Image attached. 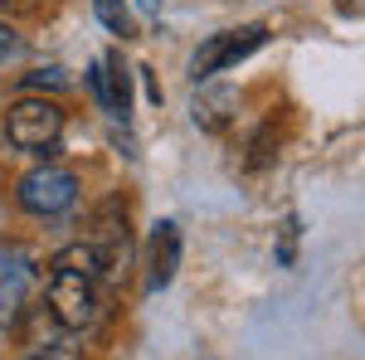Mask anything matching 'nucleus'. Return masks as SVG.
I'll use <instances>...</instances> for the list:
<instances>
[{
	"instance_id": "f257e3e1",
	"label": "nucleus",
	"mask_w": 365,
	"mask_h": 360,
	"mask_svg": "<svg viewBox=\"0 0 365 360\" xmlns=\"http://www.w3.org/2000/svg\"><path fill=\"white\" fill-rule=\"evenodd\" d=\"M44 302H49V317H54L58 331H93L103 322V292H98V282L83 273H68V268H49Z\"/></svg>"
},
{
	"instance_id": "f03ea898",
	"label": "nucleus",
	"mask_w": 365,
	"mask_h": 360,
	"mask_svg": "<svg viewBox=\"0 0 365 360\" xmlns=\"http://www.w3.org/2000/svg\"><path fill=\"white\" fill-rule=\"evenodd\" d=\"M63 137V108L54 98H20L5 112V141L29 156H49Z\"/></svg>"
},
{
	"instance_id": "7ed1b4c3",
	"label": "nucleus",
	"mask_w": 365,
	"mask_h": 360,
	"mask_svg": "<svg viewBox=\"0 0 365 360\" xmlns=\"http://www.w3.org/2000/svg\"><path fill=\"white\" fill-rule=\"evenodd\" d=\"M268 44V25H239V29H220V34H210L205 44L195 49L190 58V78L195 83H210L215 73H225L234 63H244L253 49H263Z\"/></svg>"
},
{
	"instance_id": "20e7f679",
	"label": "nucleus",
	"mask_w": 365,
	"mask_h": 360,
	"mask_svg": "<svg viewBox=\"0 0 365 360\" xmlns=\"http://www.w3.org/2000/svg\"><path fill=\"white\" fill-rule=\"evenodd\" d=\"M15 200L25 215H39V220H54L63 215L73 200H78V175L63 166H34L29 175H20L15 185Z\"/></svg>"
},
{
	"instance_id": "39448f33",
	"label": "nucleus",
	"mask_w": 365,
	"mask_h": 360,
	"mask_svg": "<svg viewBox=\"0 0 365 360\" xmlns=\"http://www.w3.org/2000/svg\"><path fill=\"white\" fill-rule=\"evenodd\" d=\"M88 83H93V93H98V103L113 112V117H132V73L117 63L113 54L93 58V68H88Z\"/></svg>"
},
{
	"instance_id": "423d86ee",
	"label": "nucleus",
	"mask_w": 365,
	"mask_h": 360,
	"mask_svg": "<svg viewBox=\"0 0 365 360\" xmlns=\"http://www.w3.org/2000/svg\"><path fill=\"white\" fill-rule=\"evenodd\" d=\"M175 268H180V229L170 220H161L151 229V244H146V287H151V292L170 287Z\"/></svg>"
},
{
	"instance_id": "0eeeda50",
	"label": "nucleus",
	"mask_w": 365,
	"mask_h": 360,
	"mask_svg": "<svg viewBox=\"0 0 365 360\" xmlns=\"http://www.w3.org/2000/svg\"><path fill=\"white\" fill-rule=\"evenodd\" d=\"M234 108H239L234 88H205L195 98V108H190V117H195L200 132H225L229 122H234Z\"/></svg>"
},
{
	"instance_id": "6e6552de",
	"label": "nucleus",
	"mask_w": 365,
	"mask_h": 360,
	"mask_svg": "<svg viewBox=\"0 0 365 360\" xmlns=\"http://www.w3.org/2000/svg\"><path fill=\"white\" fill-rule=\"evenodd\" d=\"M93 15H98V25L117 34V39H132L137 34V15H132V5L127 0H93Z\"/></svg>"
},
{
	"instance_id": "1a4fd4ad",
	"label": "nucleus",
	"mask_w": 365,
	"mask_h": 360,
	"mask_svg": "<svg viewBox=\"0 0 365 360\" xmlns=\"http://www.w3.org/2000/svg\"><path fill=\"white\" fill-rule=\"evenodd\" d=\"M273 161H278V127H273V122H263V127L253 132V141H249L244 166H249V170H263V166H273Z\"/></svg>"
},
{
	"instance_id": "9d476101",
	"label": "nucleus",
	"mask_w": 365,
	"mask_h": 360,
	"mask_svg": "<svg viewBox=\"0 0 365 360\" xmlns=\"http://www.w3.org/2000/svg\"><path fill=\"white\" fill-rule=\"evenodd\" d=\"M68 83H73V78H68L58 63H49V68H29V73H25V88H29V93H44V88H49V93H63Z\"/></svg>"
},
{
	"instance_id": "9b49d317",
	"label": "nucleus",
	"mask_w": 365,
	"mask_h": 360,
	"mask_svg": "<svg viewBox=\"0 0 365 360\" xmlns=\"http://www.w3.org/2000/svg\"><path fill=\"white\" fill-rule=\"evenodd\" d=\"M15 312H20V282H5L0 287V331L15 322Z\"/></svg>"
},
{
	"instance_id": "f8f14e48",
	"label": "nucleus",
	"mask_w": 365,
	"mask_h": 360,
	"mask_svg": "<svg viewBox=\"0 0 365 360\" xmlns=\"http://www.w3.org/2000/svg\"><path fill=\"white\" fill-rule=\"evenodd\" d=\"M297 215H287V224H282V244H278V263H292V253H297Z\"/></svg>"
},
{
	"instance_id": "ddd939ff",
	"label": "nucleus",
	"mask_w": 365,
	"mask_h": 360,
	"mask_svg": "<svg viewBox=\"0 0 365 360\" xmlns=\"http://www.w3.org/2000/svg\"><path fill=\"white\" fill-rule=\"evenodd\" d=\"M25 360H73V351H63L54 341H34V351H29Z\"/></svg>"
},
{
	"instance_id": "4468645a",
	"label": "nucleus",
	"mask_w": 365,
	"mask_h": 360,
	"mask_svg": "<svg viewBox=\"0 0 365 360\" xmlns=\"http://www.w3.org/2000/svg\"><path fill=\"white\" fill-rule=\"evenodd\" d=\"M15 49H20V34H15V29H10L5 20H0V58H10Z\"/></svg>"
},
{
	"instance_id": "2eb2a0df",
	"label": "nucleus",
	"mask_w": 365,
	"mask_h": 360,
	"mask_svg": "<svg viewBox=\"0 0 365 360\" xmlns=\"http://www.w3.org/2000/svg\"><path fill=\"white\" fill-rule=\"evenodd\" d=\"M0 10L5 15H29V10H39V0H0Z\"/></svg>"
},
{
	"instance_id": "dca6fc26",
	"label": "nucleus",
	"mask_w": 365,
	"mask_h": 360,
	"mask_svg": "<svg viewBox=\"0 0 365 360\" xmlns=\"http://www.w3.org/2000/svg\"><path fill=\"white\" fill-rule=\"evenodd\" d=\"M341 15H351V20H365V0H336Z\"/></svg>"
},
{
	"instance_id": "f3484780",
	"label": "nucleus",
	"mask_w": 365,
	"mask_h": 360,
	"mask_svg": "<svg viewBox=\"0 0 365 360\" xmlns=\"http://www.w3.org/2000/svg\"><path fill=\"white\" fill-rule=\"evenodd\" d=\"M141 78H146V93H151V103H161V83H156V78H151V68H137Z\"/></svg>"
},
{
	"instance_id": "a211bd4d",
	"label": "nucleus",
	"mask_w": 365,
	"mask_h": 360,
	"mask_svg": "<svg viewBox=\"0 0 365 360\" xmlns=\"http://www.w3.org/2000/svg\"><path fill=\"white\" fill-rule=\"evenodd\" d=\"M137 5H146V10H156V5H161V0H137Z\"/></svg>"
}]
</instances>
